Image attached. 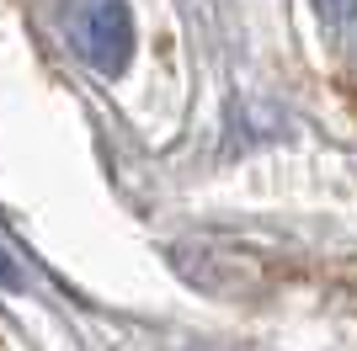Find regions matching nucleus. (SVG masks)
I'll return each instance as SVG.
<instances>
[{
  "instance_id": "2",
  "label": "nucleus",
  "mask_w": 357,
  "mask_h": 351,
  "mask_svg": "<svg viewBox=\"0 0 357 351\" xmlns=\"http://www.w3.org/2000/svg\"><path fill=\"white\" fill-rule=\"evenodd\" d=\"M314 11H320L326 27H342V22H352V16H357V0H314Z\"/></svg>"
},
{
  "instance_id": "3",
  "label": "nucleus",
  "mask_w": 357,
  "mask_h": 351,
  "mask_svg": "<svg viewBox=\"0 0 357 351\" xmlns=\"http://www.w3.org/2000/svg\"><path fill=\"white\" fill-rule=\"evenodd\" d=\"M0 282H6V288H22V272H16V261L6 250H0Z\"/></svg>"
},
{
  "instance_id": "1",
  "label": "nucleus",
  "mask_w": 357,
  "mask_h": 351,
  "mask_svg": "<svg viewBox=\"0 0 357 351\" xmlns=\"http://www.w3.org/2000/svg\"><path fill=\"white\" fill-rule=\"evenodd\" d=\"M59 27L64 43L80 64L96 75H123L134 58V11L128 0H59Z\"/></svg>"
}]
</instances>
